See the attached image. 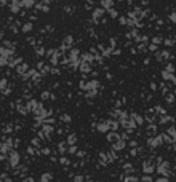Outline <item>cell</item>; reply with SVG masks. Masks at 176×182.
Instances as JSON below:
<instances>
[{"instance_id":"obj_1","label":"cell","mask_w":176,"mask_h":182,"mask_svg":"<svg viewBox=\"0 0 176 182\" xmlns=\"http://www.w3.org/2000/svg\"><path fill=\"white\" fill-rule=\"evenodd\" d=\"M8 162H10V166L18 168V165H19V162H21L19 153H18V152H10V155H8Z\"/></svg>"},{"instance_id":"obj_2","label":"cell","mask_w":176,"mask_h":182,"mask_svg":"<svg viewBox=\"0 0 176 182\" xmlns=\"http://www.w3.org/2000/svg\"><path fill=\"white\" fill-rule=\"evenodd\" d=\"M0 56L5 59H11L14 56V50L13 48H7V46H0Z\"/></svg>"},{"instance_id":"obj_3","label":"cell","mask_w":176,"mask_h":182,"mask_svg":"<svg viewBox=\"0 0 176 182\" xmlns=\"http://www.w3.org/2000/svg\"><path fill=\"white\" fill-rule=\"evenodd\" d=\"M98 131H99V133H107V131H111L109 121H101V123L98 125Z\"/></svg>"},{"instance_id":"obj_4","label":"cell","mask_w":176,"mask_h":182,"mask_svg":"<svg viewBox=\"0 0 176 182\" xmlns=\"http://www.w3.org/2000/svg\"><path fill=\"white\" fill-rule=\"evenodd\" d=\"M112 5H114L112 0H101V8H103V10H111Z\"/></svg>"},{"instance_id":"obj_5","label":"cell","mask_w":176,"mask_h":182,"mask_svg":"<svg viewBox=\"0 0 176 182\" xmlns=\"http://www.w3.org/2000/svg\"><path fill=\"white\" fill-rule=\"evenodd\" d=\"M53 181V174L51 172H43L40 176V182H51Z\"/></svg>"},{"instance_id":"obj_6","label":"cell","mask_w":176,"mask_h":182,"mask_svg":"<svg viewBox=\"0 0 176 182\" xmlns=\"http://www.w3.org/2000/svg\"><path fill=\"white\" fill-rule=\"evenodd\" d=\"M23 7V5H21V2L19 0H13V3H11V11H13V13H18V11H19V8Z\"/></svg>"},{"instance_id":"obj_7","label":"cell","mask_w":176,"mask_h":182,"mask_svg":"<svg viewBox=\"0 0 176 182\" xmlns=\"http://www.w3.org/2000/svg\"><path fill=\"white\" fill-rule=\"evenodd\" d=\"M16 72L18 74H27V65L24 62H21L19 65H16Z\"/></svg>"},{"instance_id":"obj_8","label":"cell","mask_w":176,"mask_h":182,"mask_svg":"<svg viewBox=\"0 0 176 182\" xmlns=\"http://www.w3.org/2000/svg\"><path fill=\"white\" fill-rule=\"evenodd\" d=\"M104 11H106V10H103V8H98V10H95V11H93V19L98 21V19H99V18L104 14Z\"/></svg>"},{"instance_id":"obj_9","label":"cell","mask_w":176,"mask_h":182,"mask_svg":"<svg viewBox=\"0 0 176 182\" xmlns=\"http://www.w3.org/2000/svg\"><path fill=\"white\" fill-rule=\"evenodd\" d=\"M125 147V141L123 139H117V142L114 144V150H122Z\"/></svg>"},{"instance_id":"obj_10","label":"cell","mask_w":176,"mask_h":182,"mask_svg":"<svg viewBox=\"0 0 176 182\" xmlns=\"http://www.w3.org/2000/svg\"><path fill=\"white\" fill-rule=\"evenodd\" d=\"M79 69L82 70V72H90V70H91V65L88 64V62H82V64L79 65Z\"/></svg>"},{"instance_id":"obj_11","label":"cell","mask_w":176,"mask_h":182,"mask_svg":"<svg viewBox=\"0 0 176 182\" xmlns=\"http://www.w3.org/2000/svg\"><path fill=\"white\" fill-rule=\"evenodd\" d=\"M142 171H144L146 174H151V172L154 171V168H152L151 163H144V166H142Z\"/></svg>"},{"instance_id":"obj_12","label":"cell","mask_w":176,"mask_h":182,"mask_svg":"<svg viewBox=\"0 0 176 182\" xmlns=\"http://www.w3.org/2000/svg\"><path fill=\"white\" fill-rule=\"evenodd\" d=\"M21 5H23V7H26V8H32L34 7V0H23V2H21Z\"/></svg>"},{"instance_id":"obj_13","label":"cell","mask_w":176,"mask_h":182,"mask_svg":"<svg viewBox=\"0 0 176 182\" xmlns=\"http://www.w3.org/2000/svg\"><path fill=\"white\" fill-rule=\"evenodd\" d=\"M7 85H8L7 78H2V80H0V91H5V89H7Z\"/></svg>"},{"instance_id":"obj_14","label":"cell","mask_w":176,"mask_h":182,"mask_svg":"<svg viewBox=\"0 0 176 182\" xmlns=\"http://www.w3.org/2000/svg\"><path fill=\"white\" fill-rule=\"evenodd\" d=\"M67 144H71V145L75 144V136H74V134H71L69 138H67Z\"/></svg>"},{"instance_id":"obj_15","label":"cell","mask_w":176,"mask_h":182,"mask_svg":"<svg viewBox=\"0 0 176 182\" xmlns=\"http://www.w3.org/2000/svg\"><path fill=\"white\" fill-rule=\"evenodd\" d=\"M31 29H32V24H31V22H27V24L23 26V32H29Z\"/></svg>"},{"instance_id":"obj_16","label":"cell","mask_w":176,"mask_h":182,"mask_svg":"<svg viewBox=\"0 0 176 182\" xmlns=\"http://www.w3.org/2000/svg\"><path fill=\"white\" fill-rule=\"evenodd\" d=\"M159 172H160V174H165V172H166V163H163V165H160V168H159Z\"/></svg>"},{"instance_id":"obj_17","label":"cell","mask_w":176,"mask_h":182,"mask_svg":"<svg viewBox=\"0 0 176 182\" xmlns=\"http://www.w3.org/2000/svg\"><path fill=\"white\" fill-rule=\"evenodd\" d=\"M7 64H8V59H5V58L0 56V67H2V65H7Z\"/></svg>"},{"instance_id":"obj_18","label":"cell","mask_w":176,"mask_h":182,"mask_svg":"<svg viewBox=\"0 0 176 182\" xmlns=\"http://www.w3.org/2000/svg\"><path fill=\"white\" fill-rule=\"evenodd\" d=\"M125 182H136V177H135V176H131V177L128 176V177L125 179Z\"/></svg>"},{"instance_id":"obj_19","label":"cell","mask_w":176,"mask_h":182,"mask_svg":"<svg viewBox=\"0 0 176 182\" xmlns=\"http://www.w3.org/2000/svg\"><path fill=\"white\" fill-rule=\"evenodd\" d=\"M107 11H109L111 18H117V13H115V10H112V8H111V10H107Z\"/></svg>"},{"instance_id":"obj_20","label":"cell","mask_w":176,"mask_h":182,"mask_svg":"<svg viewBox=\"0 0 176 182\" xmlns=\"http://www.w3.org/2000/svg\"><path fill=\"white\" fill-rule=\"evenodd\" d=\"M74 181H75V182H83V177H82V176H75Z\"/></svg>"},{"instance_id":"obj_21","label":"cell","mask_w":176,"mask_h":182,"mask_svg":"<svg viewBox=\"0 0 176 182\" xmlns=\"http://www.w3.org/2000/svg\"><path fill=\"white\" fill-rule=\"evenodd\" d=\"M61 163H62V165H67L69 162H67V158H61Z\"/></svg>"},{"instance_id":"obj_22","label":"cell","mask_w":176,"mask_h":182,"mask_svg":"<svg viewBox=\"0 0 176 182\" xmlns=\"http://www.w3.org/2000/svg\"><path fill=\"white\" fill-rule=\"evenodd\" d=\"M42 97H43V99H47V97H50V94L48 93H43V94H42Z\"/></svg>"},{"instance_id":"obj_23","label":"cell","mask_w":176,"mask_h":182,"mask_svg":"<svg viewBox=\"0 0 176 182\" xmlns=\"http://www.w3.org/2000/svg\"><path fill=\"white\" fill-rule=\"evenodd\" d=\"M24 182H34V179H31V177H29V179H24Z\"/></svg>"},{"instance_id":"obj_24","label":"cell","mask_w":176,"mask_h":182,"mask_svg":"<svg viewBox=\"0 0 176 182\" xmlns=\"http://www.w3.org/2000/svg\"><path fill=\"white\" fill-rule=\"evenodd\" d=\"M159 182H166V181H165V179H160V181H159Z\"/></svg>"},{"instance_id":"obj_25","label":"cell","mask_w":176,"mask_h":182,"mask_svg":"<svg viewBox=\"0 0 176 182\" xmlns=\"http://www.w3.org/2000/svg\"><path fill=\"white\" fill-rule=\"evenodd\" d=\"M86 182H91V181H86Z\"/></svg>"}]
</instances>
